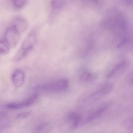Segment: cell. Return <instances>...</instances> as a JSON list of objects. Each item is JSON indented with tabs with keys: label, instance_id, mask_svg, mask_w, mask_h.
<instances>
[{
	"label": "cell",
	"instance_id": "cell-7",
	"mask_svg": "<svg viewBox=\"0 0 133 133\" xmlns=\"http://www.w3.org/2000/svg\"><path fill=\"white\" fill-rule=\"evenodd\" d=\"M38 97L37 94H35L26 99L18 102L12 103L7 104V107L14 109H21L31 105L35 102Z\"/></svg>",
	"mask_w": 133,
	"mask_h": 133
},
{
	"label": "cell",
	"instance_id": "cell-1",
	"mask_svg": "<svg viewBox=\"0 0 133 133\" xmlns=\"http://www.w3.org/2000/svg\"><path fill=\"white\" fill-rule=\"evenodd\" d=\"M113 89L114 85L111 82L102 83L81 96L78 100V105L83 107L91 105L102 97L110 94Z\"/></svg>",
	"mask_w": 133,
	"mask_h": 133
},
{
	"label": "cell",
	"instance_id": "cell-3",
	"mask_svg": "<svg viewBox=\"0 0 133 133\" xmlns=\"http://www.w3.org/2000/svg\"><path fill=\"white\" fill-rule=\"evenodd\" d=\"M81 116L75 112L69 113L60 124L59 130L62 133L71 132L76 129L81 122Z\"/></svg>",
	"mask_w": 133,
	"mask_h": 133
},
{
	"label": "cell",
	"instance_id": "cell-8",
	"mask_svg": "<svg viewBox=\"0 0 133 133\" xmlns=\"http://www.w3.org/2000/svg\"><path fill=\"white\" fill-rule=\"evenodd\" d=\"M127 61H123L117 64L107 75V78H110L113 77H117L121 75L128 67Z\"/></svg>",
	"mask_w": 133,
	"mask_h": 133
},
{
	"label": "cell",
	"instance_id": "cell-14",
	"mask_svg": "<svg viewBox=\"0 0 133 133\" xmlns=\"http://www.w3.org/2000/svg\"><path fill=\"white\" fill-rule=\"evenodd\" d=\"M64 2L61 1H54L50 3L51 7L53 9H59L63 6Z\"/></svg>",
	"mask_w": 133,
	"mask_h": 133
},
{
	"label": "cell",
	"instance_id": "cell-9",
	"mask_svg": "<svg viewBox=\"0 0 133 133\" xmlns=\"http://www.w3.org/2000/svg\"><path fill=\"white\" fill-rule=\"evenodd\" d=\"M25 75L23 71L17 69L13 72L11 76L12 82L16 88L21 87L24 83Z\"/></svg>",
	"mask_w": 133,
	"mask_h": 133
},
{
	"label": "cell",
	"instance_id": "cell-16",
	"mask_svg": "<svg viewBox=\"0 0 133 133\" xmlns=\"http://www.w3.org/2000/svg\"><path fill=\"white\" fill-rule=\"evenodd\" d=\"M128 81L130 82H131V83H132V72L130 73V74L128 75Z\"/></svg>",
	"mask_w": 133,
	"mask_h": 133
},
{
	"label": "cell",
	"instance_id": "cell-2",
	"mask_svg": "<svg viewBox=\"0 0 133 133\" xmlns=\"http://www.w3.org/2000/svg\"><path fill=\"white\" fill-rule=\"evenodd\" d=\"M36 41V31L32 30L25 38L20 49L12 58V61L18 62L26 57L34 49Z\"/></svg>",
	"mask_w": 133,
	"mask_h": 133
},
{
	"label": "cell",
	"instance_id": "cell-13",
	"mask_svg": "<svg viewBox=\"0 0 133 133\" xmlns=\"http://www.w3.org/2000/svg\"><path fill=\"white\" fill-rule=\"evenodd\" d=\"M10 47L6 43L0 41V56H4L10 52Z\"/></svg>",
	"mask_w": 133,
	"mask_h": 133
},
{
	"label": "cell",
	"instance_id": "cell-15",
	"mask_svg": "<svg viewBox=\"0 0 133 133\" xmlns=\"http://www.w3.org/2000/svg\"><path fill=\"white\" fill-rule=\"evenodd\" d=\"M31 112H24L18 114L17 116V117L18 118H25V117H27L29 116L31 114Z\"/></svg>",
	"mask_w": 133,
	"mask_h": 133
},
{
	"label": "cell",
	"instance_id": "cell-11",
	"mask_svg": "<svg viewBox=\"0 0 133 133\" xmlns=\"http://www.w3.org/2000/svg\"><path fill=\"white\" fill-rule=\"evenodd\" d=\"M95 79V76L91 72L85 71L81 74L79 81L83 85H88L92 83Z\"/></svg>",
	"mask_w": 133,
	"mask_h": 133
},
{
	"label": "cell",
	"instance_id": "cell-10",
	"mask_svg": "<svg viewBox=\"0 0 133 133\" xmlns=\"http://www.w3.org/2000/svg\"><path fill=\"white\" fill-rule=\"evenodd\" d=\"M10 25L15 28L21 34H23L27 30L28 24L26 20L22 17H17L13 20Z\"/></svg>",
	"mask_w": 133,
	"mask_h": 133
},
{
	"label": "cell",
	"instance_id": "cell-4",
	"mask_svg": "<svg viewBox=\"0 0 133 133\" xmlns=\"http://www.w3.org/2000/svg\"><path fill=\"white\" fill-rule=\"evenodd\" d=\"M69 82L66 79H60L52 81L41 86V89L44 91L57 93L64 91L69 87Z\"/></svg>",
	"mask_w": 133,
	"mask_h": 133
},
{
	"label": "cell",
	"instance_id": "cell-6",
	"mask_svg": "<svg viewBox=\"0 0 133 133\" xmlns=\"http://www.w3.org/2000/svg\"><path fill=\"white\" fill-rule=\"evenodd\" d=\"M21 35L15 28L10 25L5 31L4 37L6 44L9 47L15 48L20 41Z\"/></svg>",
	"mask_w": 133,
	"mask_h": 133
},
{
	"label": "cell",
	"instance_id": "cell-12",
	"mask_svg": "<svg viewBox=\"0 0 133 133\" xmlns=\"http://www.w3.org/2000/svg\"><path fill=\"white\" fill-rule=\"evenodd\" d=\"M28 3V1H23V0H15L12 1V6L14 9L16 10H21L23 9L25 7L27 6Z\"/></svg>",
	"mask_w": 133,
	"mask_h": 133
},
{
	"label": "cell",
	"instance_id": "cell-5",
	"mask_svg": "<svg viewBox=\"0 0 133 133\" xmlns=\"http://www.w3.org/2000/svg\"><path fill=\"white\" fill-rule=\"evenodd\" d=\"M109 103H104L90 111L82 120V124H87L97 119L107 111L109 107Z\"/></svg>",
	"mask_w": 133,
	"mask_h": 133
}]
</instances>
